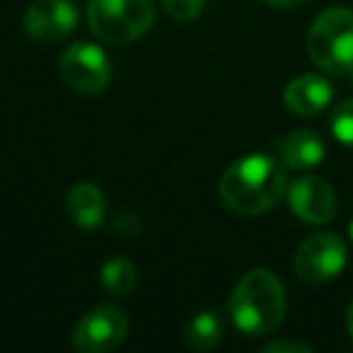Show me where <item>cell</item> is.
<instances>
[{"mask_svg":"<svg viewBox=\"0 0 353 353\" xmlns=\"http://www.w3.org/2000/svg\"><path fill=\"white\" fill-rule=\"evenodd\" d=\"M88 25L107 44H131L155 25L150 0H90Z\"/></svg>","mask_w":353,"mask_h":353,"instance_id":"cell-4","label":"cell"},{"mask_svg":"<svg viewBox=\"0 0 353 353\" xmlns=\"http://www.w3.org/2000/svg\"><path fill=\"white\" fill-rule=\"evenodd\" d=\"M65 206H68V213L75 225L85 228V230L99 228L104 216H107V199L99 192V187H94V184H90V182L75 184L68 192Z\"/></svg>","mask_w":353,"mask_h":353,"instance_id":"cell-12","label":"cell"},{"mask_svg":"<svg viewBox=\"0 0 353 353\" xmlns=\"http://www.w3.org/2000/svg\"><path fill=\"white\" fill-rule=\"evenodd\" d=\"M332 133L343 145L353 148V99H343L332 114Z\"/></svg>","mask_w":353,"mask_h":353,"instance_id":"cell-15","label":"cell"},{"mask_svg":"<svg viewBox=\"0 0 353 353\" xmlns=\"http://www.w3.org/2000/svg\"><path fill=\"white\" fill-rule=\"evenodd\" d=\"M288 203L293 213L310 225H324L336 216V194L322 176H300L288 187Z\"/></svg>","mask_w":353,"mask_h":353,"instance_id":"cell-9","label":"cell"},{"mask_svg":"<svg viewBox=\"0 0 353 353\" xmlns=\"http://www.w3.org/2000/svg\"><path fill=\"white\" fill-rule=\"evenodd\" d=\"M346 324H348V334L353 339V303L348 305V312H346Z\"/></svg>","mask_w":353,"mask_h":353,"instance_id":"cell-19","label":"cell"},{"mask_svg":"<svg viewBox=\"0 0 353 353\" xmlns=\"http://www.w3.org/2000/svg\"><path fill=\"white\" fill-rule=\"evenodd\" d=\"M346 245L334 232H319L300 245L295 254V274L307 283H324L341 274L346 266Z\"/></svg>","mask_w":353,"mask_h":353,"instance_id":"cell-7","label":"cell"},{"mask_svg":"<svg viewBox=\"0 0 353 353\" xmlns=\"http://www.w3.org/2000/svg\"><path fill=\"white\" fill-rule=\"evenodd\" d=\"M264 351H266V353H274V351L310 353V346H307V343H300V341H274V343H266Z\"/></svg>","mask_w":353,"mask_h":353,"instance_id":"cell-17","label":"cell"},{"mask_svg":"<svg viewBox=\"0 0 353 353\" xmlns=\"http://www.w3.org/2000/svg\"><path fill=\"white\" fill-rule=\"evenodd\" d=\"M165 12L176 22H192L206 8V0H160Z\"/></svg>","mask_w":353,"mask_h":353,"instance_id":"cell-16","label":"cell"},{"mask_svg":"<svg viewBox=\"0 0 353 353\" xmlns=\"http://www.w3.org/2000/svg\"><path fill=\"white\" fill-rule=\"evenodd\" d=\"M136 279H138L136 266L126 256H114L99 271V281H102L104 290L112 295H128L136 288Z\"/></svg>","mask_w":353,"mask_h":353,"instance_id":"cell-14","label":"cell"},{"mask_svg":"<svg viewBox=\"0 0 353 353\" xmlns=\"http://www.w3.org/2000/svg\"><path fill=\"white\" fill-rule=\"evenodd\" d=\"M61 78L78 94H99L112 80V63L104 49L90 41H78L61 56Z\"/></svg>","mask_w":353,"mask_h":353,"instance_id":"cell-5","label":"cell"},{"mask_svg":"<svg viewBox=\"0 0 353 353\" xmlns=\"http://www.w3.org/2000/svg\"><path fill=\"white\" fill-rule=\"evenodd\" d=\"M285 192V170L269 155H247L232 162L218 182V194L232 213L259 216L281 201Z\"/></svg>","mask_w":353,"mask_h":353,"instance_id":"cell-1","label":"cell"},{"mask_svg":"<svg viewBox=\"0 0 353 353\" xmlns=\"http://www.w3.org/2000/svg\"><path fill=\"white\" fill-rule=\"evenodd\" d=\"M307 54L332 75L353 73V12L348 8H329L312 22Z\"/></svg>","mask_w":353,"mask_h":353,"instance_id":"cell-3","label":"cell"},{"mask_svg":"<svg viewBox=\"0 0 353 353\" xmlns=\"http://www.w3.org/2000/svg\"><path fill=\"white\" fill-rule=\"evenodd\" d=\"M128 314L117 305H97L73 329V346L83 353H104L121 346L128 334Z\"/></svg>","mask_w":353,"mask_h":353,"instance_id":"cell-6","label":"cell"},{"mask_svg":"<svg viewBox=\"0 0 353 353\" xmlns=\"http://www.w3.org/2000/svg\"><path fill=\"white\" fill-rule=\"evenodd\" d=\"M78 25V8L70 0H34L25 12V32L34 41L54 44Z\"/></svg>","mask_w":353,"mask_h":353,"instance_id":"cell-8","label":"cell"},{"mask_svg":"<svg viewBox=\"0 0 353 353\" xmlns=\"http://www.w3.org/2000/svg\"><path fill=\"white\" fill-rule=\"evenodd\" d=\"M230 319L247 336H264L281 327L285 314V290L269 269H252L230 295Z\"/></svg>","mask_w":353,"mask_h":353,"instance_id":"cell-2","label":"cell"},{"mask_svg":"<svg viewBox=\"0 0 353 353\" xmlns=\"http://www.w3.org/2000/svg\"><path fill=\"white\" fill-rule=\"evenodd\" d=\"M223 334V322L218 312H199L196 317L189 319L187 329H184V341L194 351H211L218 346Z\"/></svg>","mask_w":353,"mask_h":353,"instance_id":"cell-13","label":"cell"},{"mask_svg":"<svg viewBox=\"0 0 353 353\" xmlns=\"http://www.w3.org/2000/svg\"><path fill=\"white\" fill-rule=\"evenodd\" d=\"M264 3H269V6H274V8H295V6H300L303 0H264Z\"/></svg>","mask_w":353,"mask_h":353,"instance_id":"cell-18","label":"cell"},{"mask_svg":"<svg viewBox=\"0 0 353 353\" xmlns=\"http://www.w3.org/2000/svg\"><path fill=\"white\" fill-rule=\"evenodd\" d=\"M351 237H353V221H351Z\"/></svg>","mask_w":353,"mask_h":353,"instance_id":"cell-20","label":"cell"},{"mask_svg":"<svg viewBox=\"0 0 353 353\" xmlns=\"http://www.w3.org/2000/svg\"><path fill=\"white\" fill-rule=\"evenodd\" d=\"M279 155L283 160V165L290 167V170H310V167H317L324 160L327 148H324V141L314 131L300 128V131L288 133L281 141Z\"/></svg>","mask_w":353,"mask_h":353,"instance_id":"cell-11","label":"cell"},{"mask_svg":"<svg viewBox=\"0 0 353 353\" xmlns=\"http://www.w3.org/2000/svg\"><path fill=\"white\" fill-rule=\"evenodd\" d=\"M334 97V88L322 75H300L290 80L283 90V104L298 117H312L329 107Z\"/></svg>","mask_w":353,"mask_h":353,"instance_id":"cell-10","label":"cell"}]
</instances>
